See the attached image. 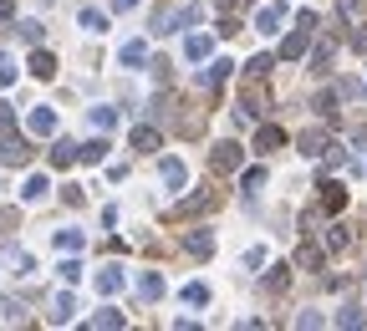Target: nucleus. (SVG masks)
<instances>
[{
  "instance_id": "1",
  "label": "nucleus",
  "mask_w": 367,
  "mask_h": 331,
  "mask_svg": "<svg viewBox=\"0 0 367 331\" xmlns=\"http://www.w3.org/2000/svg\"><path fill=\"white\" fill-rule=\"evenodd\" d=\"M184 26H199V6H194V0H179L174 10H159V16H153V31H163V36L184 31Z\"/></svg>"
},
{
  "instance_id": "2",
  "label": "nucleus",
  "mask_w": 367,
  "mask_h": 331,
  "mask_svg": "<svg viewBox=\"0 0 367 331\" xmlns=\"http://www.w3.org/2000/svg\"><path fill=\"white\" fill-rule=\"evenodd\" d=\"M240 163H245V148L235 138H225V143L209 148V168H215V174H240Z\"/></svg>"
},
{
  "instance_id": "3",
  "label": "nucleus",
  "mask_w": 367,
  "mask_h": 331,
  "mask_svg": "<svg viewBox=\"0 0 367 331\" xmlns=\"http://www.w3.org/2000/svg\"><path fill=\"white\" fill-rule=\"evenodd\" d=\"M306 46H311V26L296 21V31L281 41V51H275V57H281V61H301V57H306Z\"/></svg>"
},
{
  "instance_id": "4",
  "label": "nucleus",
  "mask_w": 367,
  "mask_h": 331,
  "mask_svg": "<svg viewBox=\"0 0 367 331\" xmlns=\"http://www.w3.org/2000/svg\"><path fill=\"white\" fill-rule=\"evenodd\" d=\"M240 108L250 112V117H260V112L270 108V92L260 87V77H250V82H245V92H240Z\"/></svg>"
},
{
  "instance_id": "5",
  "label": "nucleus",
  "mask_w": 367,
  "mask_h": 331,
  "mask_svg": "<svg viewBox=\"0 0 367 331\" xmlns=\"http://www.w3.org/2000/svg\"><path fill=\"white\" fill-rule=\"evenodd\" d=\"M123 285H128L123 265H102V270H97V290H102V296H123Z\"/></svg>"
},
{
  "instance_id": "6",
  "label": "nucleus",
  "mask_w": 367,
  "mask_h": 331,
  "mask_svg": "<svg viewBox=\"0 0 367 331\" xmlns=\"http://www.w3.org/2000/svg\"><path fill=\"white\" fill-rule=\"evenodd\" d=\"M209 204H215V194H209V189H199V194H189V199H184V204H174V209H168V219H189V214H204Z\"/></svg>"
},
{
  "instance_id": "7",
  "label": "nucleus",
  "mask_w": 367,
  "mask_h": 331,
  "mask_svg": "<svg viewBox=\"0 0 367 331\" xmlns=\"http://www.w3.org/2000/svg\"><path fill=\"white\" fill-rule=\"evenodd\" d=\"M296 148L306 153V158H321L326 148H332V138H326V128H306V132L296 138Z\"/></svg>"
},
{
  "instance_id": "8",
  "label": "nucleus",
  "mask_w": 367,
  "mask_h": 331,
  "mask_svg": "<svg viewBox=\"0 0 367 331\" xmlns=\"http://www.w3.org/2000/svg\"><path fill=\"white\" fill-rule=\"evenodd\" d=\"M281 26H286V6H281V0H275V6H260V10H255V31L275 36Z\"/></svg>"
},
{
  "instance_id": "9",
  "label": "nucleus",
  "mask_w": 367,
  "mask_h": 331,
  "mask_svg": "<svg viewBox=\"0 0 367 331\" xmlns=\"http://www.w3.org/2000/svg\"><path fill=\"white\" fill-rule=\"evenodd\" d=\"M26 128H31L36 138H51V132H57V108H31L26 112Z\"/></svg>"
},
{
  "instance_id": "10",
  "label": "nucleus",
  "mask_w": 367,
  "mask_h": 331,
  "mask_svg": "<svg viewBox=\"0 0 367 331\" xmlns=\"http://www.w3.org/2000/svg\"><path fill=\"white\" fill-rule=\"evenodd\" d=\"M26 158H31V148H26V138H16V132H6V138H0V163H26Z\"/></svg>"
},
{
  "instance_id": "11",
  "label": "nucleus",
  "mask_w": 367,
  "mask_h": 331,
  "mask_svg": "<svg viewBox=\"0 0 367 331\" xmlns=\"http://www.w3.org/2000/svg\"><path fill=\"white\" fill-rule=\"evenodd\" d=\"M184 250H189L194 260H209V255H215V240H209V230H189V234H184Z\"/></svg>"
},
{
  "instance_id": "12",
  "label": "nucleus",
  "mask_w": 367,
  "mask_h": 331,
  "mask_svg": "<svg viewBox=\"0 0 367 331\" xmlns=\"http://www.w3.org/2000/svg\"><path fill=\"white\" fill-rule=\"evenodd\" d=\"M317 189H321V209H326V214H337V209L347 204V189H342V183H337V179L317 183Z\"/></svg>"
},
{
  "instance_id": "13",
  "label": "nucleus",
  "mask_w": 367,
  "mask_h": 331,
  "mask_svg": "<svg viewBox=\"0 0 367 331\" xmlns=\"http://www.w3.org/2000/svg\"><path fill=\"white\" fill-rule=\"evenodd\" d=\"M72 316H77V296H72V290H61V296L51 301V326H67Z\"/></svg>"
},
{
  "instance_id": "14",
  "label": "nucleus",
  "mask_w": 367,
  "mask_h": 331,
  "mask_svg": "<svg viewBox=\"0 0 367 331\" xmlns=\"http://www.w3.org/2000/svg\"><path fill=\"white\" fill-rule=\"evenodd\" d=\"M31 77H36V82H51V77H57V57L36 46V51H31Z\"/></svg>"
},
{
  "instance_id": "15",
  "label": "nucleus",
  "mask_w": 367,
  "mask_h": 331,
  "mask_svg": "<svg viewBox=\"0 0 367 331\" xmlns=\"http://www.w3.org/2000/svg\"><path fill=\"white\" fill-rule=\"evenodd\" d=\"M275 148H286V132L266 123V128L255 132V153H275Z\"/></svg>"
},
{
  "instance_id": "16",
  "label": "nucleus",
  "mask_w": 367,
  "mask_h": 331,
  "mask_svg": "<svg viewBox=\"0 0 367 331\" xmlns=\"http://www.w3.org/2000/svg\"><path fill=\"white\" fill-rule=\"evenodd\" d=\"M159 179L168 183V189H184V179H189V174H184L179 158H159Z\"/></svg>"
},
{
  "instance_id": "17",
  "label": "nucleus",
  "mask_w": 367,
  "mask_h": 331,
  "mask_svg": "<svg viewBox=\"0 0 367 331\" xmlns=\"http://www.w3.org/2000/svg\"><path fill=\"white\" fill-rule=\"evenodd\" d=\"M209 51H215V41H209V36H199V31L184 36V57H189V61H204Z\"/></svg>"
},
{
  "instance_id": "18",
  "label": "nucleus",
  "mask_w": 367,
  "mask_h": 331,
  "mask_svg": "<svg viewBox=\"0 0 367 331\" xmlns=\"http://www.w3.org/2000/svg\"><path fill=\"white\" fill-rule=\"evenodd\" d=\"M77 158H82V143H57L51 148V168H72Z\"/></svg>"
},
{
  "instance_id": "19",
  "label": "nucleus",
  "mask_w": 367,
  "mask_h": 331,
  "mask_svg": "<svg viewBox=\"0 0 367 331\" xmlns=\"http://www.w3.org/2000/svg\"><path fill=\"white\" fill-rule=\"evenodd\" d=\"M46 189H51V183H46V174H31V179L21 183V199H26V204H41V199H46Z\"/></svg>"
},
{
  "instance_id": "20",
  "label": "nucleus",
  "mask_w": 367,
  "mask_h": 331,
  "mask_svg": "<svg viewBox=\"0 0 367 331\" xmlns=\"http://www.w3.org/2000/svg\"><path fill=\"white\" fill-rule=\"evenodd\" d=\"M296 265H301V270H321V265H326V250L301 245V250H296Z\"/></svg>"
},
{
  "instance_id": "21",
  "label": "nucleus",
  "mask_w": 367,
  "mask_h": 331,
  "mask_svg": "<svg viewBox=\"0 0 367 331\" xmlns=\"http://www.w3.org/2000/svg\"><path fill=\"white\" fill-rule=\"evenodd\" d=\"M82 245H87V234H82V230H57V250H61V255H77Z\"/></svg>"
},
{
  "instance_id": "22",
  "label": "nucleus",
  "mask_w": 367,
  "mask_h": 331,
  "mask_svg": "<svg viewBox=\"0 0 367 331\" xmlns=\"http://www.w3.org/2000/svg\"><path fill=\"white\" fill-rule=\"evenodd\" d=\"M87 326H92V331H117V326H128V316H123V311H97Z\"/></svg>"
},
{
  "instance_id": "23",
  "label": "nucleus",
  "mask_w": 367,
  "mask_h": 331,
  "mask_svg": "<svg viewBox=\"0 0 367 331\" xmlns=\"http://www.w3.org/2000/svg\"><path fill=\"white\" fill-rule=\"evenodd\" d=\"M117 61H123V66H143V61H148V46H143V41H128L123 51H117Z\"/></svg>"
},
{
  "instance_id": "24",
  "label": "nucleus",
  "mask_w": 367,
  "mask_h": 331,
  "mask_svg": "<svg viewBox=\"0 0 367 331\" xmlns=\"http://www.w3.org/2000/svg\"><path fill=\"white\" fill-rule=\"evenodd\" d=\"M0 260H6V265H16V275H31V270H36V255H26V250H6Z\"/></svg>"
},
{
  "instance_id": "25",
  "label": "nucleus",
  "mask_w": 367,
  "mask_h": 331,
  "mask_svg": "<svg viewBox=\"0 0 367 331\" xmlns=\"http://www.w3.org/2000/svg\"><path fill=\"white\" fill-rule=\"evenodd\" d=\"M16 36H21V41H26V46H41V36H46V26H41V21H21V26H16Z\"/></svg>"
},
{
  "instance_id": "26",
  "label": "nucleus",
  "mask_w": 367,
  "mask_h": 331,
  "mask_svg": "<svg viewBox=\"0 0 367 331\" xmlns=\"http://www.w3.org/2000/svg\"><path fill=\"white\" fill-rule=\"evenodd\" d=\"M133 148L138 153H153V148H159V128H133Z\"/></svg>"
},
{
  "instance_id": "27",
  "label": "nucleus",
  "mask_w": 367,
  "mask_h": 331,
  "mask_svg": "<svg viewBox=\"0 0 367 331\" xmlns=\"http://www.w3.org/2000/svg\"><path fill=\"white\" fill-rule=\"evenodd\" d=\"M291 285V265H270L266 270V290H286Z\"/></svg>"
},
{
  "instance_id": "28",
  "label": "nucleus",
  "mask_w": 367,
  "mask_h": 331,
  "mask_svg": "<svg viewBox=\"0 0 367 331\" xmlns=\"http://www.w3.org/2000/svg\"><path fill=\"white\" fill-rule=\"evenodd\" d=\"M138 290H143V296H148V301H159V296H163L168 285H163V275H159V270H148V275H143V281H138Z\"/></svg>"
},
{
  "instance_id": "29",
  "label": "nucleus",
  "mask_w": 367,
  "mask_h": 331,
  "mask_svg": "<svg viewBox=\"0 0 367 331\" xmlns=\"http://www.w3.org/2000/svg\"><path fill=\"white\" fill-rule=\"evenodd\" d=\"M77 26H82V31H108V16H102V10H82V16H77Z\"/></svg>"
},
{
  "instance_id": "30",
  "label": "nucleus",
  "mask_w": 367,
  "mask_h": 331,
  "mask_svg": "<svg viewBox=\"0 0 367 331\" xmlns=\"http://www.w3.org/2000/svg\"><path fill=\"white\" fill-rule=\"evenodd\" d=\"M179 296L189 301V306H209V285H199V281H189V285L179 290Z\"/></svg>"
},
{
  "instance_id": "31",
  "label": "nucleus",
  "mask_w": 367,
  "mask_h": 331,
  "mask_svg": "<svg viewBox=\"0 0 367 331\" xmlns=\"http://www.w3.org/2000/svg\"><path fill=\"white\" fill-rule=\"evenodd\" d=\"M57 275H61L67 285H77V281H82V260H77V255H67V260L57 265Z\"/></svg>"
},
{
  "instance_id": "32",
  "label": "nucleus",
  "mask_w": 367,
  "mask_h": 331,
  "mask_svg": "<svg viewBox=\"0 0 367 331\" xmlns=\"http://www.w3.org/2000/svg\"><path fill=\"white\" fill-rule=\"evenodd\" d=\"M332 51H337V41H321L311 51V72H326V66H332Z\"/></svg>"
},
{
  "instance_id": "33",
  "label": "nucleus",
  "mask_w": 367,
  "mask_h": 331,
  "mask_svg": "<svg viewBox=\"0 0 367 331\" xmlns=\"http://www.w3.org/2000/svg\"><path fill=\"white\" fill-rule=\"evenodd\" d=\"M21 77V66H16V57H10V51H0V87H10Z\"/></svg>"
},
{
  "instance_id": "34",
  "label": "nucleus",
  "mask_w": 367,
  "mask_h": 331,
  "mask_svg": "<svg viewBox=\"0 0 367 331\" xmlns=\"http://www.w3.org/2000/svg\"><path fill=\"white\" fill-rule=\"evenodd\" d=\"M102 158H108V143H102V138L82 143V163H102Z\"/></svg>"
},
{
  "instance_id": "35",
  "label": "nucleus",
  "mask_w": 367,
  "mask_h": 331,
  "mask_svg": "<svg viewBox=\"0 0 367 331\" xmlns=\"http://www.w3.org/2000/svg\"><path fill=\"white\" fill-rule=\"evenodd\" d=\"M347 245H352L347 224H332V230H326V250H347Z\"/></svg>"
},
{
  "instance_id": "36",
  "label": "nucleus",
  "mask_w": 367,
  "mask_h": 331,
  "mask_svg": "<svg viewBox=\"0 0 367 331\" xmlns=\"http://www.w3.org/2000/svg\"><path fill=\"white\" fill-rule=\"evenodd\" d=\"M230 66H235V61H209L204 82H209V87H219V82H225V77H230Z\"/></svg>"
},
{
  "instance_id": "37",
  "label": "nucleus",
  "mask_w": 367,
  "mask_h": 331,
  "mask_svg": "<svg viewBox=\"0 0 367 331\" xmlns=\"http://www.w3.org/2000/svg\"><path fill=\"white\" fill-rule=\"evenodd\" d=\"M270 57H250V61H245V77H260V82H266V72H270Z\"/></svg>"
},
{
  "instance_id": "38",
  "label": "nucleus",
  "mask_w": 367,
  "mask_h": 331,
  "mask_svg": "<svg viewBox=\"0 0 367 331\" xmlns=\"http://www.w3.org/2000/svg\"><path fill=\"white\" fill-rule=\"evenodd\" d=\"M245 194H260V189H266V174H260V168H245Z\"/></svg>"
},
{
  "instance_id": "39",
  "label": "nucleus",
  "mask_w": 367,
  "mask_h": 331,
  "mask_svg": "<svg viewBox=\"0 0 367 331\" xmlns=\"http://www.w3.org/2000/svg\"><path fill=\"white\" fill-rule=\"evenodd\" d=\"M317 112L332 123V117H337V92H321V97H317Z\"/></svg>"
},
{
  "instance_id": "40",
  "label": "nucleus",
  "mask_w": 367,
  "mask_h": 331,
  "mask_svg": "<svg viewBox=\"0 0 367 331\" xmlns=\"http://www.w3.org/2000/svg\"><path fill=\"white\" fill-rule=\"evenodd\" d=\"M92 123H97L102 132H108V128H117V108H97V112H92Z\"/></svg>"
},
{
  "instance_id": "41",
  "label": "nucleus",
  "mask_w": 367,
  "mask_h": 331,
  "mask_svg": "<svg viewBox=\"0 0 367 331\" xmlns=\"http://www.w3.org/2000/svg\"><path fill=\"white\" fill-rule=\"evenodd\" d=\"M337 326H362V306H342V316H337Z\"/></svg>"
},
{
  "instance_id": "42",
  "label": "nucleus",
  "mask_w": 367,
  "mask_h": 331,
  "mask_svg": "<svg viewBox=\"0 0 367 331\" xmlns=\"http://www.w3.org/2000/svg\"><path fill=\"white\" fill-rule=\"evenodd\" d=\"M61 199H67V204H72V209H82V204H87V194H82V189H77V183H67V189H61Z\"/></svg>"
},
{
  "instance_id": "43",
  "label": "nucleus",
  "mask_w": 367,
  "mask_h": 331,
  "mask_svg": "<svg viewBox=\"0 0 367 331\" xmlns=\"http://www.w3.org/2000/svg\"><path fill=\"white\" fill-rule=\"evenodd\" d=\"M16 128V112H10V102H0V132H10Z\"/></svg>"
},
{
  "instance_id": "44",
  "label": "nucleus",
  "mask_w": 367,
  "mask_h": 331,
  "mask_svg": "<svg viewBox=\"0 0 367 331\" xmlns=\"http://www.w3.org/2000/svg\"><path fill=\"white\" fill-rule=\"evenodd\" d=\"M245 265H250V270H260V265H266V250H260V245L245 250Z\"/></svg>"
},
{
  "instance_id": "45",
  "label": "nucleus",
  "mask_w": 367,
  "mask_h": 331,
  "mask_svg": "<svg viewBox=\"0 0 367 331\" xmlns=\"http://www.w3.org/2000/svg\"><path fill=\"white\" fill-rule=\"evenodd\" d=\"M0 21H16V0H0Z\"/></svg>"
},
{
  "instance_id": "46",
  "label": "nucleus",
  "mask_w": 367,
  "mask_h": 331,
  "mask_svg": "<svg viewBox=\"0 0 367 331\" xmlns=\"http://www.w3.org/2000/svg\"><path fill=\"white\" fill-rule=\"evenodd\" d=\"M352 46H357V51H367V31H362V26L352 31Z\"/></svg>"
},
{
  "instance_id": "47",
  "label": "nucleus",
  "mask_w": 367,
  "mask_h": 331,
  "mask_svg": "<svg viewBox=\"0 0 367 331\" xmlns=\"http://www.w3.org/2000/svg\"><path fill=\"white\" fill-rule=\"evenodd\" d=\"M138 6V0H112V10H117V16H123V10H133Z\"/></svg>"
}]
</instances>
